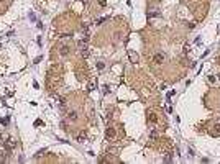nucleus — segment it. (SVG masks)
Returning a JSON list of instances; mask_svg holds the SVG:
<instances>
[{
  "instance_id": "5",
  "label": "nucleus",
  "mask_w": 220,
  "mask_h": 164,
  "mask_svg": "<svg viewBox=\"0 0 220 164\" xmlns=\"http://www.w3.org/2000/svg\"><path fill=\"white\" fill-rule=\"evenodd\" d=\"M67 117H69V120L76 121V120H77V112H69V115H67Z\"/></svg>"
},
{
  "instance_id": "6",
  "label": "nucleus",
  "mask_w": 220,
  "mask_h": 164,
  "mask_svg": "<svg viewBox=\"0 0 220 164\" xmlns=\"http://www.w3.org/2000/svg\"><path fill=\"white\" fill-rule=\"evenodd\" d=\"M81 56H82V58H87L89 56V49L86 48V46H84V49H81Z\"/></svg>"
},
{
  "instance_id": "4",
  "label": "nucleus",
  "mask_w": 220,
  "mask_h": 164,
  "mask_svg": "<svg viewBox=\"0 0 220 164\" xmlns=\"http://www.w3.org/2000/svg\"><path fill=\"white\" fill-rule=\"evenodd\" d=\"M5 146L8 149H13V148L17 146V143H15V140H8V141H5Z\"/></svg>"
},
{
  "instance_id": "10",
  "label": "nucleus",
  "mask_w": 220,
  "mask_h": 164,
  "mask_svg": "<svg viewBox=\"0 0 220 164\" xmlns=\"http://www.w3.org/2000/svg\"><path fill=\"white\" fill-rule=\"evenodd\" d=\"M67 49H69V48H67V46H64V48H62V51H61V54L66 56V54H67Z\"/></svg>"
},
{
  "instance_id": "2",
  "label": "nucleus",
  "mask_w": 220,
  "mask_h": 164,
  "mask_svg": "<svg viewBox=\"0 0 220 164\" xmlns=\"http://www.w3.org/2000/svg\"><path fill=\"white\" fill-rule=\"evenodd\" d=\"M148 121H151V123H156L158 121V117H156V113H153V112H148Z\"/></svg>"
},
{
  "instance_id": "9",
  "label": "nucleus",
  "mask_w": 220,
  "mask_h": 164,
  "mask_svg": "<svg viewBox=\"0 0 220 164\" xmlns=\"http://www.w3.org/2000/svg\"><path fill=\"white\" fill-rule=\"evenodd\" d=\"M107 18H109V16H102V18H99V20H97L95 23H97V25H102V23H104L105 20H107Z\"/></svg>"
},
{
  "instance_id": "11",
  "label": "nucleus",
  "mask_w": 220,
  "mask_h": 164,
  "mask_svg": "<svg viewBox=\"0 0 220 164\" xmlns=\"http://www.w3.org/2000/svg\"><path fill=\"white\" fill-rule=\"evenodd\" d=\"M148 16H159V12H151V13H148Z\"/></svg>"
},
{
  "instance_id": "1",
  "label": "nucleus",
  "mask_w": 220,
  "mask_h": 164,
  "mask_svg": "<svg viewBox=\"0 0 220 164\" xmlns=\"http://www.w3.org/2000/svg\"><path fill=\"white\" fill-rule=\"evenodd\" d=\"M163 61H164V54H163V53H156V54L153 56V62L154 64H163Z\"/></svg>"
},
{
  "instance_id": "13",
  "label": "nucleus",
  "mask_w": 220,
  "mask_h": 164,
  "mask_svg": "<svg viewBox=\"0 0 220 164\" xmlns=\"http://www.w3.org/2000/svg\"><path fill=\"white\" fill-rule=\"evenodd\" d=\"M59 104L64 105V104H66V98H64V97H59Z\"/></svg>"
},
{
  "instance_id": "3",
  "label": "nucleus",
  "mask_w": 220,
  "mask_h": 164,
  "mask_svg": "<svg viewBox=\"0 0 220 164\" xmlns=\"http://www.w3.org/2000/svg\"><path fill=\"white\" fill-rule=\"evenodd\" d=\"M105 135H107V138H109V140H113V138H115V130H113V128H107Z\"/></svg>"
},
{
  "instance_id": "8",
  "label": "nucleus",
  "mask_w": 220,
  "mask_h": 164,
  "mask_svg": "<svg viewBox=\"0 0 220 164\" xmlns=\"http://www.w3.org/2000/svg\"><path fill=\"white\" fill-rule=\"evenodd\" d=\"M214 128H215V130H214V135H215V133H217V135H220V123H217Z\"/></svg>"
},
{
  "instance_id": "7",
  "label": "nucleus",
  "mask_w": 220,
  "mask_h": 164,
  "mask_svg": "<svg viewBox=\"0 0 220 164\" xmlns=\"http://www.w3.org/2000/svg\"><path fill=\"white\" fill-rule=\"evenodd\" d=\"M130 58H132L133 62H136V61H138V54H135V53H130Z\"/></svg>"
},
{
  "instance_id": "12",
  "label": "nucleus",
  "mask_w": 220,
  "mask_h": 164,
  "mask_svg": "<svg viewBox=\"0 0 220 164\" xmlns=\"http://www.w3.org/2000/svg\"><path fill=\"white\" fill-rule=\"evenodd\" d=\"M0 123H2V125H7V123H8V118H0Z\"/></svg>"
}]
</instances>
